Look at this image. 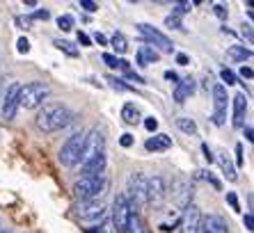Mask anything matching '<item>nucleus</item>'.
Listing matches in <instances>:
<instances>
[{"instance_id": "nucleus-52", "label": "nucleus", "mask_w": 254, "mask_h": 233, "mask_svg": "<svg viewBox=\"0 0 254 233\" xmlns=\"http://www.w3.org/2000/svg\"><path fill=\"white\" fill-rule=\"evenodd\" d=\"M0 233H9V231H2V229H0Z\"/></svg>"}, {"instance_id": "nucleus-23", "label": "nucleus", "mask_w": 254, "mask_h": 233, "mask_svg": "<svg viewBox=\"0 0 254 233\" xmlns=\"http://www.w3.org/2000/svg\"><path fill=\"white\" fill-rule=\"evenodd\" d=\"M122 233H144V224H142V220H140V215H137V213H133V215L128 217L126 229Z\"/></svg>"}, {"instance_id": "nucleus-9", "label": "nucleus", "mask_w": 254, "mask_h": 233, "mask_svg": "<svg viewBox=\"0 0 254 233\" xmlns=\"http://www.w3.org/2000/svg\"><path fill=\"white\" fill-rule=\"evenodd\" d=\"M172 197L177 199V204L181 208H188L192 204V185L186 176H177L174 181H172Z\"/></svg>"}, {"instance_id": "nucleus-6", "label": "nucleus", "mask_w": 254, "mask_h": 233, "mask_svg": "<svg viewBox=\"0 0 254 233\" xmlns=\"http://www.w3.org/2000/svg\"><path fill=\"white\" fill-rule=\"evenodd\" d=\"M106 153V137L101 128H92L89 133H85V144H83V156H80V165L87 163L89 158Z\"/></svg>"}, {"instance_id": "nucleus-34", "label": "nucleus", "mask_w": 254, "mask_h": 233, "mask_svg": "<svg viewBox=\"0 0 254 233\" xmlns=\"http://www.w3.org/2000/svg\"><path fill=\"white\" fill-rule=\"evenodd\" d=\"M190 2H177V5H174V12L172 14H177V16H181V14H186V12H190Z\"/></svg>"}, {"instance_id": "nucleus-11", "label": "nucleus", "mask_w": 254, "mask_h": 233, "mask_svg": "<svg viewBox=\"0 0 254 233\" xmlns=\"http://www.w3.org/2000/svg\"><path fill=\"white\" fill-rule=\"evenodd\" d=\"M76 217L83 222H96V220H103L106 217V206L101 204V201H83V204H78L76 208Z\"/></svg>"}, {"instance_id": "nucleus-25", "label": "nucleus", "mask_w": 254, "mask_h": 233, "mask_svg": "<svg viewBox=\"0 0 254 233\" xmlns=\"http://www.w3.org/2000/svg\"><path fill=\"white\" fill-rule=\"evenodd\" d=\"M110 44H113V48L119 55H124V53L128 51V41H126V37L122 35V32H115V35L110 37Z\"/></svg>"}, {"instance_id": "nucleus-38", "label": "nucleus", "mask_w": 254, "mask_h": 233, "mask_svg": "<svg viewBox=\"0 0 254 233\" xmlns=\"http://www.w3.org/2000/svg\"><path fill=\"white\" fill-rule=\"evenodd\" d=\"M80 7H83V9H87V12H96V9H99V5H96V2H92V0H80Z\"/></svg>"}, {"instance_id": "nucleus-36", "label": "nucleus", "mask_w": 254, "mask_h": 233, "mask_svg": "<svg viewBox=\"0 0 254 233\" xmlns=\"http://www.w3.org/2000/svg\"><path fill=\"white\" fill-rule=\"evenodd\" d=\"M144 128H147L149 133H156V128H158V121H156L154 116H147V119H144Z\"/></svg>"}, {"instance_id": "nucleus-37", "label": "nucleus", "mask_w": 254, "mask_h": 233, "mask_svg": "<svg viewBox=\"0 0 254 233\" xmlns=\"http://www.w3.org/2000/svg\"><path fill=\"white\" fill-rule=\"evenodd\" d=\"M16 48H18V53H28L30 51V41L25 39V37H21V39L16 41Z\"/></svg>"}, {"instance_id": "nucleus-28", "label": "nucleus", "mask_w": 254, "mask_h": 233, "mask_svg": "<svg viewBox=\"0 0 254 233\" xmlns=\"http://www.w3.org/2000/svg\"><path fill=\"white\" fill-rule=\"evenodd\" d=\"M58 28L62 30V32H69V30L73 28V16H71V14H62V16H58Z\"/></svg>"}, {"instance_id": "nucleus-13", "label": "nucleus", "mask_w": 254, "mask_h": 233, "mask_svg": "<svg viewBox=\"0 0 254 233\" xmlns=\"http://www.w3.org/2000/svg\"><path fill=\"white\" fill-rule=\"evenodd\" d=\"M167 194L163 176H147V204H160Z\"/></svg>"}, {"instance_id": "nucleus-41", "label": "nucleus", "mask_w": 254, "mask_h": 233, "mask_svg": "<svg viewBox=\"0 0 254 233\" xmlns=\"http://www.w3.org/2000/svg\"><path fill=\"white\" fill-rule=\"evenodd\" d=\"M227 201H229V206L234 210H238V199H236V194L234 192H227Z\"/></svg>"}, {"instance_id": "nucleus-24", "label": "nucleus", "mask_w": 254, "mask_h": 233, "mask_svg": "<svg viewBox=\"0 0 254 233\" xmlns=\"http://www.w3.org/2000/svg\"><path fill=\"white\" fill-rule=\"evenodd\" d=\"M53 44H55V46H58L62 53H64V55H69V58H78V55H80V51H78V48L73 46L71 41H66V39H55Z\"/></svg>"}, {"instance_id": "nucleus-27", "label": "nucleus", "mask_w": 254, "mask_h": 233, "mask_svg": "<svg viewBox=\"0 0 254 233\" xmlns=\"http://www.w3.org/2000/svg\"><path fill=\"white\" fill-rule=\"evenodd\" d=\"M218 160H220V165H222V172H225V176H227V178H229V181H236V178H238L236 169H234V165H231L229 160H227V156H225V153H220V158H218Z\"/></svg>"}, {"instance_id": "nucleus-32", "label": "nucleus", "mask_w": 254, "mask_h": 233, "mask_svg": "<svg viewBox=\"0 0 254 233\" xmlns=\"http://www.w3.org/2000/svg\"><path fill=\"white\" fill-rule=\"evenodd\" d=\"M108 82H110V87L117 89V92H128V85H124V80H119V78L108 76Z\"/></svg>"}, {"instance_id": "nucleus-33", "label": "nucleus", "mask_w": 254, "mask_h": 233, "mask_svg": "<svg viewBox=\"0 0 254 233\" xmlns=\"http://www.w3.org/2000/svg\"><path fill=\"white\" fill-rule=\"evenodd\" d=\"M103 62H106L110 69H119V59L117 55H110V53H103Z\"/></svg>"}, {"instance_id": "nucleus-40", "label": "nucleus", "mask_w": 254, "mask_h": 233, "mask_svg": "<svg viewBox=\"0 0 254 233\" xmlns=\"http://www.w3.org/2000/svg\"><path fill=\"white\" fill-rule=\"evenodd\" d=\"M119 144L124 146V149H128V146L133 144V135H128V133H126V135H122V140H119Z\"/></svg>"}, {"instance_id": "nucleus-10", "label": "nucleus", "mask_w": 254, "mask_h": 233, "mask_svg": "<svg viewBox=\"0 0 254 233\" xmlns=\"http://www.w3.org/2000/svg\"><path fill=\"white\" fill-rule=\"evenodd\" d=\"M137 30H140V35L142 37H147L154 46H158L160 51H165V53H172L174 51V44H172L170 39H167L160 30H156L154 25H149V23H137Z\"/></svg>"}, {"instance_id": "nucleus-16", "label": "nucleus", "mask_w": 254, "mask_h": 233, "mask_svg": "<svg viewBox=\"0 0 254 233\" xmlns=\"http://www.w3.org/2000/svg\"><path fill=\"white\" fill-rule=\"evenodd\" d=\"M106 165H108L106 153H99V156L89 158L87 163L80 165V174H83V176H103V172H106Z\"/></svg>"}, {"instance_id": "nucleus-3", "label": "nucleus", "mask_w": 254, "mask_h": 233, "mask_svg": "<svg viewBox=\"0 0 254 233\" xmlns=\"http://www.w3.org/2000/svg\"><path fill=\"white\" fill-rule=\"evenodd\" d=\"M103 187H106L103 176H80V178L73 183L71 192L83 204V201H94V199L103 192Z\"/></svg>"}, {"instance_id": "nucleus-22", "label": "nucleus", "mask_w": 254, "mask_h": 233, "mask_svg": "<svg viewBox=\"0 0 254 233\" xmlns=\"http://www.w3.org/2000/svg\"><path fill=\"white\" fill-rule=\"evenodd\" d=\"M227 55H229L231 59H236V62H245V59L252 58V51L245 46H229L227 48Z\"/></svg>"}, {"instance_id": "nucleus-17", "label": "nucleus", "mask_w": 254, "mask_h": 233, "mask_svg": "<svg viewBox=\"0 0 254 233\" xmlns=\"http://www.w3.org/2000/svg\"><path fill=\"white\" fill-rule=\"evenodd\" d=\"M195 87H197V82H195V78H181V80L177 82V87H174V101L177 103H186V101L192 96V92H195Z\"/></svg>"}, {"instance_id": "nucleus-1", "label": "nucleus", "mask_w": 254, "mask_h": 233, "mask_svg": "<svg viewBox=\"0 0 254 233\" xmlns=\"http://www.w3.org/2000/svg\"><path fill=\"white\" fill-rule=\"evenodd\" d=\"M73 119L71 110L62 103H44V108L39 110L35 123L37 128L44 130V133H58V130L66 128Z\"/></svg>"}, {"instance_id": "nucleus-44", "label": "nucleus", "mask_w": 254, "mask_h": 233, "mask_svg": "<svg viewBox=\"0 0 254 233\" xmlns=\"http://www.w3.org/2000/svg\"><path fill=\"white\" fill-rule=\"evenodd\" d=\"M236 165H243V144H236Z\"/></svg>"}, {"instance_id": "nucleus-8", "label": "nucleus", "mask_w": 254, "mask_h": 233, "mask_svg": "<svg viewBox=\"0 0 254 233\" xmlns=\"http://www.w3.org/2000/svg\"><path fill=\"white\" fill-rule=\"evenodd\" d=\"M227 105H229L227 87L222 82L213 85V123L215 126H222L227 121Z\"/></svg>"}, {"instance_id": "nucleus-47", "label": "nucleus", "mask_w": 254, "mask_h": 233, "mask_svg": "<svg viewBox=\"0 0 254 233\" xmlns=\"http://www.w3.org/2000/svg\"><path fill=\"white\" fill-rule=\"evenodd\" d=\"M78 44H83V46H89V37L85 32H78Z\"/></svg>"}, {"instance_id": "nucleus-20", "label": "nucleus", "mask_w": 254, "mask_h": 233, "mask_svg": "<svg viewBox=\"0 0 254 233\" xmlns=\"http://www.w3.org/2000/svg\"><path fill=\"white\" fill-rule=\"evenodd\" d=\"M170 146H172V137L165 133H158L144 142V149H147V151H167Z\"/></svg>"}, {"instance_id": "nucleus-5", "label": "nucleus", "mask_w": 254, "mask_h": 233, "mask_svg": "<svg viewBox=\"0 0 254 233\" xmlns=\"http://www.w3.org/2000/svg\"><path fill=\"white\" fill-rule=\"evenodd\" d=\"M126 199H128L130 208H142V206H147V176L135 172V174H130L128 178V190H126Z\"/></svg>"}, {"instance_id": "nucleus-7", "label": "nucleus", "mask_w": 254, "mask_h": 233, "mask_svg": "<svg viewBox=\"0 0 254 233\" xmlns=\"http://www.w3.org/2000/svg\"><path fill=\"white\" fill-rule=\"evenodd\" d=\"M133 213H135V210L130 208V204H128V199H126V194L119 192L117 197H115L113 215H110V220H113V224H115V229H117V233L126 229V222H128V217L133 215Z\"/></svg>"}, {"instance_id": "nucleus-50", "label": "nucleus", "mask_w": 254, "mask_h": 233, "mask_svg": "<svg viewBox=\"0 0 254 233\" xmlns=\"http://www.w3.org/2000/svg\"><path fill=\"white\" fill-rule=\"evenodd\" d=\"M250 28H252V25H245V28H243V35H245L250 41H252V30H250Z\"/></svg>"}, {"instance_id": "nucleus-12", "label": "nucleus", "mask_w": 254, "mask_h": 233, "mask_svg": "<svg viewBox=\"0 0 254 233\" xmlns=\"http://www.w3.org/2000/svg\"><path fill=\"white\" fill-rule=\"evenodd\" d=\"M201 227V213L195 204H190L188 208H184V217L179 222V233H199Z\"/></svg>"}, {"instance_id": "nucleus-4", "label": "nucleus", "mask_w": 254, "mask_h": 233, "mask_svg": "<svg viewBox=\"0 0 254 233\" xmlns=\"http://www.w3.org/2000/svg\"><path fill=\"white\" fill-rule=\"evenodd\" d=\"M83 144H85V133H73L69 140L62 144L58 158L64 167H76L80 163V156H83Z\"/></svg>"}, {"instance_id": "nucleus-42", "label": "nucleus", "mask_w": 254, "mask_h": 233, "mask_svg": "<svg viewBox=\"0 0 254 233\" xmlns=\"http://www.w3.org/2000/svg\"><path fill=\"white\" fill-rule=\"evenodd\" d=\"M243 224H245V229H248V231H252V229H254V217L248 213V215L243 217Z\"/></svg>"}, {"instance_id": "nucleus-30", "label": "nucleus", "mask_w": 254, "mask_h": 233, "mask_svg": "<svg viewBox=\"0 0 254 233\" xmlns=\"http://www.w3.org/2000/svg\"><path fill=\"white\" fill-rule=\"evenodd\" d=\"M96 233H117V229H115V224H113L110 217H103V222L96 227Z\"/></svg>"}, {"instance_id": "nucleus-29", "label": "nucleus", "mask_w": 254, "mask_h": 233, "mask_svg": "<svg viewBox=\"0 0 254 233\" xmlns=\"http://www.w3.org/2000/svg\"><path fill=\"white\" fill-rule=\"evenodd\" d=\"M165 28L186 30V28H184V21H181V16H177V14H170V16H165Z\"/></svg>"}, {"instance_id": "nucleus-18", "label": "nucleus", "mask_w": 254, "mask_h": 233, "mask_svg": "<svg viewBox=\"0 0 254 233\" xmlns=\"http://www.w3.org/2000/svg\"><path fill=\"white\" fill-rule=\"evenodd\" d=\"M231 103H234V119H231V123H234V128H243V119H245V112H248V96L243 92H238Z\"/></svg>"}, {"instance_id": "nucleus-21", "label": "nucleus", "mask_w": 254, "mask_h": 233, "mask_svg": "<svg viewBox=\"0 0 254 233\" xmlns=\"http://www.w3.org/2000/svg\"><path fill=\"white\" fill-rule=\"evenodd\" d=\"M122 119H124L126 123H137L140 121V110H137L135 103H124V108H122Z\"/></svg>"}, {"instance_id": "nucleus-48", "label": "nucleus", "mask_w": 254, "mask_h": 233, "mask_svg": "<svg viewBox=\"0 0 254 233\" xmlns=\"http://www.w3.org/2000/svg\"><path fill=\"white\" fill-rule=\"evenodd\" d=\"M241 76L250 80V78H252V69H250V66H243V69H241Z\"/></svg>"}, {"instance_id": "nucleus-2", "label": "nucleus", "mask_w": 254, "mask_h": 233, "mask_svg": "<svg viewBox=\"0 0 254 233\" xmlns=\"http://www.w3.org/2000/svg\"><path fill=\"white\" fill-rule=\"evenodd\" d=\"M51 96V87L44 85V82H28L18 89V105L25 108V110H35V108H42L44 103Z\"/></svg>"}, {"instance_id": "nucleus-31", "label": "nucleus", "mask_w": 254, "mask_h": 233, "mask_svg": "<svg viewBox=\"0 0 254 233\" xmlns=\"http://www.w3.org/2000/svg\"><path fill=\"white\" fill-rule=\"evenodd\" d=\"M220 78H222V82H227V85H236V73H234L231 69H222L220 71Z\"/></svg>"}, {"instance_id": "nucleus-19", "label": "nucleus", "mask_w": 254, "mask_h": 233, "mask_svg": "<svg viewBox=\"0 0 254 233\" xmlns=\"http://www.w3.org/2000/svg\"><path fill=\"white\" fill-rule=\"evenodd\" d=\"M135 59H137V64H140V66H149V64H154V62H158L160 55H158V51H156L154 46L144 44V46L137 48Z\"/></svg>"}, {"instance_id": "nucleus-43", "label": "nucleus", "mask_w": 254, "mask_h": 233, "mask_svg": "<svg viewBox=\"0 0 254 233\" xmlns=\"http://www.w3.org/2000/svg\"><path fill=\"white\" fill-rule=\"evenodd\" d=\"M201 151H204V158H206V163H213L215 158H213L211 149H208V144H201Z\"/></svg>"}, {"instance_id": "nucleus-15", "label": "nucleus", "mask_w": 254, "mask_h": 233, "mask_svg": "<svg viewBox=\"0 0 254 233\" xmlns=\"http://www.w3.org/2000/svg\"><path fill=\"white\" fill-rule=\"evenodd\" d=\"M18 89H21V85H18V82L9 85V89H7L5 101H2V116H5V119H14V116H16V110H18Z\"/></svg>"}, {"instance_id": "nucleus-51", "label": "nucleus", "mask_w": 254, "mask_h": 233, "mask_svg": "<svg viewBox=\"0 0 254 233\" xmlns=\"http://www.w3.org/2000/svg\"><path fill=\"white\" fill-rule=\"evenodd\" d=\"M245 140H248V142H252V128H250V126H248V128H245Z\"/></svg>"}, {"instance_id": "nucleus-35", "label": "nucleus", "mask_w": 254, "mask_h": 233, "mask_svg": "<svg viewBox=\"0 0 254 233\" xmlns=\"http://www.w3.org/2000/svg\"><path fill=\"white\" fill-rule=\"evenodd\" d=\"M213 12H215V16H218V18H227L229 9H227L225 5H220V2H218V5H213Z\"/></svg>"}, {"instance_id": "nucleus-26", "label": "nucleus", "mask_w": 254, "mask_h": 233, "mask_svg": "<svg viewBox=\"0 0 254 233\" xmlns=\"http://www.w3.org/2000/svg\"><path fill=\"white\" fill-rule=\"evenodd\" d=\"M177 128L184 130L186 135H195L197 133V123L192 121V119H188V116H179V119H177Z\"/></svg>"}, {"instance_id": "nucleus-49", "label": "nucleus", "mask_w": 254, "mask_h": 233, "mask_svg": "<svg viewBox=\"0 0 254 233\" xmlns=\"http://www.w3.org/2000/svg\"><path fill=\"white\" fill-rule=\"evenodd\" d=\"M177 62L181 66H186V64H188V55H177Z\"/></svg>"}, {"instance_id": "nucleus-14", "label": "nucleus", "mask_w": 254, "mask_h": 233, "mask_svg": "<svg viewBox=\"0 0 254 233\" xmlns=\"http://www.w3.org/2000/svg\"><path fill=\"white\" fill-rule=\"evenodd\" d=\"M199 233H229V224H227V220L222 215L211 213L208 217H201Z\"/></svg>"}, {"instance_id": "nucleus-45", "label": "nucleus", "mask_w": 254, "mask_h": 233, "mask_svg": "<svg viewBox=\"0 0 254 233\" xmlns=\"http://www.w3.org/2000/svg\"><path fill=\"white\" fill-rule=\"evenodd\" d=\"M165 80H172V82H174V85H177V82L181 80V78H179L177 73H174V71H165Z\"/></svg>"}, {"instance_id": "nucleus-39", "label": "nucleus", "mask_w": 254, "mask_h": 233, "mask_svg": "<svg viewBox=\"0 0 254 233\" xmlns=\"http://www.w3.org/2000/svg\"><path fill=\"white\" fill-rule=\"evenodd\" d=\"M32 18H39V21H48V18H51V12H48V9H39V12L32 14Z\"/></svg>"}, {"instance_id": "nucleus-46", "label": "nucleus", "mask_w": 254, "mask_h": 233, "mask_svg": "<svg viewBox=\"0 0 254 233\" xmlns=\"http://www.w3.org/2000/svg\"><path fill=\"white\" fill-rule=\"evenodd\" d=\"M94 41H96V44H101V46H106V44H108V37L101 35V32H96V35H94Z\"/></svg>"}]
</instances>
